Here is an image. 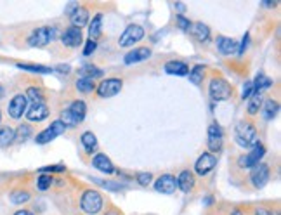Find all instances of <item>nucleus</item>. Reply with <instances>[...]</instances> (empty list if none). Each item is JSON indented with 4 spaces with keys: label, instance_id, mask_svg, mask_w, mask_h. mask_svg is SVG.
Listing matches in <instances>:
<instances>
[{
    "label": "nucleus",
    "instance_id": "obj_1",
    "mask_svg": "<svg viewBox=\"0 0 281 215\" xmlns=\"http://www.w3.org/2000/svg\"><path fill=\"white\" fill-rule=\"evenodd\" d=\"M235 137H236V142L243 148H253L255 144H259L257 129L252 124H248V122H240V124L236 125Z\"/></svg>",
    "mask_w": 281,
    "mask_h": 215
},
{
    "label": "nucleus",
    "instance_id": "obj_2",
    "mask_svg": "<svg viewBox=\"0 0 281 215\" xmlns=\"http://www.w3.org/2000/svg\"><path fill=\"white\" fill-rule=\"evenodd\" d=\"M80 208L87 215H96L103 210V198L98 191H85L80 201Z\"/></svg>",
    "mask_w": 281,
    "mask_h": 215
},
{
    "label": "nucleus",
    "instance_id": "obj_3",
    "mask_svg": "<svg viewBox=\"0 0 281 215\" xmlns=\"http://www.w3.org/2000/svg\"><path fill=\"white\" fill-rule=\"evenodd\" d=\"M208 94L214 101L221 103V101H227L231 98L232 89H231L229 83H227L226 80H222V78H212L210 87H208Z\"/></svg>",
    "mask_w": 281,
    "mask_h": 215
},
{
    "label": "nucleus",
    "instance_id": "obj_4",
    "mask_svg": "<svg viewBox=\"0 0 281 215\" xmlns=\"http://www.w3.org/2000/svg\"><path fill=\"white\" fill-rule=\"evenodd\" d=\"M54 37H56V28H52V26H42V28H37L30 35L28 43L32 47H43L54 40Z\"/></svg>",
    "mask_w": 281,
    "mask_h": 215
},
{
    "label": "nucleus",
    "instance_id": "obj_5",
    "mask_svg": "<svg viewBox=\"0 0 281 215\" xmlns=\"http://www.w3.org/2000/svg\"><path fill=\"white\" fill-rule=\"evenodd\" d=\"M143 37H144L143 26L130 25V26H127L125 32L120 35V40H118V43H120V47H130V45H134L135 42H139Z\"/></svg>",
    "mask_w": 281,
    "mask_h": 215
},
{
    "label": "nucleus",
    "instance_id": "obj_6",
    "mask_svg": "<svg viewBox=\"0 0 281 215\" xmlns=\"http://www.w3.org/2000/svg\"><path fill=\"white\" fill-rule=\"evenodd\" d=\"M122 90V80L120 78H108V80L101 82L99 87H98V94L99 98H113L116 95L118 92Z\"/></svg>",
    "mask_w": 281,
    "mask_h": 215
},
{
    "label": "nucleus",
    "instance_id": "obj_7",
    "mask_svg": "<svg viewBox=\"0 0 281 215\" xmlns=\"http://www.w3.org/2000/svg\"><path fill=\"white\" fill-rule=\"evenodd\" d=\"M64 130H66V127H64L63 124H61L59 120H56L54 124H52L51 127H47L43 132H40L37 135V141L38 144H45V142H51L52 139H56L58 135H61V134H64Z\"/></svg>",
    "mask_w": 281,
    "mask_h": 215
},
{
    "label": "nucleus",
    "instance_id": "obj_8",
    "mask_svg": "<svg viewBox=\"0 0 281 215\" xmlns=\"http://www.w3.org/2000/svg\"><path fill=\"white\" fill-rule=\"evenodd\" d=\"M250 181L255 187H264L269 181V166L266 163H259L257 166H253L252 174H250Z\"/></svg>",
    "mask_w": 281,
    "mask_h": 215
},
{
    "label": "nucleus",
    "instance_id": "obj_9",
    "mask_svg": "<svg viewBox=\"0 0 281 215\" xmlns=\"http://www.w3.org/2000/svg\"><path fill=\"white\" fill-rule=\"evenodd\" d=\"M222 141H224V134L221 125L212 124L208 127V149L212 153H219L222 148Z\"/></svg>",
    "mask_w": 281,
    "mask_h": 215
},
{
    "label": "nucleus",
    "instance_id": "obj_10",
    "mask_svg": "<svg viewBox=\"0 0 281 215\" xmlns=\"http://www.w3.org/2000/svg\"><path fill=\"white\" fill-rule=\"evenodd\" d=\"M26 103H28L26 95L23 94L14 95L11 103H9V116L14 118V120H19V118L26 113Z\"/></svg>",
    "mask_w": 281,
    "mask_h": 215
},
{
    "label": "nucleus",
    "instance_id": "obj_11",
    "mask_svg": "<svg viewBox=\"0 0 281 215\" xmlns=\"http://www.w3.org/2000/svg\"><path fill=\"white\" fill-rule=\"evenodd\" d=\"M264 155H266V148L262 146V144H255L247 156L241 158V163H243L245 169H253V166H257L259 163H261V160L264 158Z\"/></svg>",
    "mask_w": 281,
    "mask_h": 215
},
{
    "label": "nucleus",
    "instance_id": "obj_12",
    "mask_svg": "<svg viewBox=\"0 0 281 215\" xmlns=\"http://www.w3.org/2000/svg\"><path fill=\"white\" fill-rule=\"evenodd\" d=\"M155 189L158 193H161V195H172V193H175V189H177V179L169 174L161 175L155 182Z\"/></svg>",
    "mask_w": 281,
    "mask_h": 215
},
{
    "label": "nucleus",
    "instance_id": "obj_13",
    "mask_svg": "<svg viewBox=\"0 0 281 215\" xmlns=\"http://www.w3.org/2000/svg\"><path fill=\"white\" fill-rule=\"evenodd\" d=\"M215 165H217V160H215L214 155H210V153H203L198 160H196V165H195V170L198 175H207L210 174L212 170L215 169Z\"/></svg>",
    "mask_w": 281,
    "mask_h": 215
},
{
    "label": "nucleus",
    "instance_id": "obj_14",
    "mask_svg": "<svg viewBox=\"0 0 281 215\" xmlns=\"http://www.w3.org/2000/svg\"><path fill=\"white\" fill-rule=\"evenodd\" d=\"M49 116V108H47L45 103H38V104H32L28 109H26V118L30 122H42Z\"/></svg>",
    "mask_w": 281,
    "mask_h": 215
},
{
    "label": "nucleus",
    "instance_id": "obj_15",
    "mask_svg": "<svg viewBox=\"0 0 281 215\" xmlns=\"http://www.w3.org/2000/svg\"><path fill=\"white\" fill-rule=\"evenodd\" d=\"M61 42L66 47H78L82 43V30L75 28V26L64 30V33L61 35Z\"/></svg>",
    "mask_w": 281,
    "mask_h": 215
},
{
    "label": "nucleus",
    "instance_id": "obj_16",
    "mask_svg": "<svg viewBox=\"0 0 281 215\" xmlns=\"http://www.w3.org/2000/svg\"><path fill=\"white\" fill-rule=\"evenodd\" d=\"M149 58H151V51H149L148 47H139V49L130 51L124 58V61H125V64H135V63H140V61H146Z\"/></svg>",
    "mask_w": 281,
    "mask_h": 215
},
{
    "label": "nucleus",
    "instance_id": "obj_17",
    "mask_svg": "<svg viewBox=\"0 0 281 215\" xmlns=\"http://www.w3.org/2000/svg\"><path fill=\"white\" fill-rule=\"evenodd\" d=\"M69 19H72V25L75 28L82 30L83 26L89 23V11H87L85 7H77L72 14H69Z\"/></svg>",
    "mask_w": 281,
    "mask_h": 215
},
{
    "label": "nucleus",
    "instance_id": "obj_18",
    "mask_svg": "<svg viewBox=\"0 0 281 215\" xmlns=\"http://www.w3.org/2000/svg\"><path fill=\"white\" fill-rule=\"evenodd\" d=\"M177 187L182 193H190L195 187V175H193V172H190V170L181 172V175L177 177Z\"/></svg>",
    "mask_w": 281,
    "mask_h": 215
},
{
    "label": "nucleus",
    "instance_id": "obj_19",
    "mask_svg": "<svg viewBox=\"0 0 281 215\" xmlns=\"http://www.w3.org/2000/svg\"><path fill=\"white\" fill-rule=\"evenodd\" d=\"M217 49L222 52V54L229 56L232 54V52H236V49H238V42L232 40V38L229 37H217Z\"/></svg>",
    "mask_w": 281,
    "mask_h": 215
},
{
    "label": "nucleus",
    "instance_id": "obj_20",
    "mask_svg": "<svg viewBox=\"0 0 281 215\" xmlns=\"http://www.w3.org/2000/svg\"><path fill=\"white\" fill-rule=\"evenodd\" d=\"M92 165H94L98 170H101V172H104V174H113V172H115V166H113V163L109 161V158L106 155H101V153L94 156V160H92Z\"/></svg>",
    "mask_w": 281,
    "mask_h": 215
},
{
    "label": "nucleus",
    "instance_id": "obj_21",
    "mask_svg": "<svg viewBox=\"0 0 281 215\" xmlns=\"http://www.w3.org/2000/svg\"><path fill=\"white\" fill-rule=\"evenodd\" d=\"M68 111L72 113V116L75 118V122H77V125L80 124V122L85 118V113H87V106L83 101H73L72 104H69Z\"/></svg>",
    "mask_w": 281,
    "mask_h": 215
},
{
    "label": "nucleus",
    "instance_id": "obj_22",
    "mask_svg": "<svg viewBox=\"0 0 281 215\" xmlns=\"http://www.w3.org/2000/svg\"><path fill=\"white\" fill-rule=\"evenodd\" d=\"M165 71L169 75H179V77H182V75L190 73V68H188V64L182 63V61H169V63L165 64Z\"/></svg>",
    "mask_w": 281,
    "mask_h": 215
},
{
    "label": "nucleus",
    "instance_id": "obj_23",
    "mask_svg": "<svg viewBox=\"0 0 281 215\" xmlns=\"http://www.w3.org/2000/svg\"><path fill=\"white\" fill-rule=\"evenodd\" d=\"M190 30H191V33H193V37H195L198 42H207V40H208L210 30H208L207 25H203V23H195V25H191Z\"/></svg>",
    "mask_w": 281,
    "mask_h": 215
},
{
    "label": "nucleus",
    "instance_id": "obj_24",
    "mask_svg": "<svg viewBox=\"0 0 281 215\" xmlns=\"http://www.w3.org/2000/svg\"><path fill=\"white\" fill-rule=\"evenodd\" d=\"M252 85H253V94H261L262 90L269 89V87L273 85V80L267 78L264 73H259L255 77V82H253Z\"/></svg>",
    "mask_w": 281,
    "mask_h": 215
},
{
    "label": "nucleus",
    "instance_id": "obj_25",
    "mask_svg": "<svg viewBox=\"0 0 281 215\" xmlns=\"http://www.w3.org/2000/svg\"><path fill=\"white\" fill-rule=\"evenodd\" d=\"M82 144L87 153H94L96 149H98V139H96V135L92 132L82 134Z\"/></svg>",
    "mask_w": 281,
    "mask_h": 215
},
{
    "label": "nucleus",
    "instance_id": "obj_26",
    "mask_svg": "<svg viewBox=\"0 0 281 215\" xmlns=\"http://www.w3.org/2000/svg\"><path fill=\"white\" fill-rule=\"evenodd\" d=\"M14 142V130L11 127L0 129V148H7Z\"/></svg>",
    "mask_w": 281,
    "mask_h": 215
},
{
    "label": "nucleus",
    "instance_id": "obj_27",
    "mask_svg": "<svg viewBox=\"0 0 281 215\" xmlns=\"http://www.w3.org/2000/svg\"><path fill=\"white\" fill-rule=\"evenodd\" d=\"M101 25H103V14H96V17L92 19V23L89 26L90 40H96V38L101 35Z\"/></svg>",
    "mask_w": 281,
    "mask_h": 215
},
{
    "label": "nucleus",
    "instance_id": "obj_28",
    "mask_svg": "<svg viewBox=\"0 0 281 215\" xmlns=\"http://www.w3.org/2000/svg\"><path fill=\"white\" fill-rule=\"evenodd\" d=\"M278 103H276V101H273V99H269V101H266L264 103V109H262V111H264V118L266 120H273V118L278 115Z\"/></svg>",
    "mask_w": 281,
    "mask_h": 215
},
{
    "label": "nucleus",
    "instance_id": "obj_29",
    "mask_svg": "<svg viewBox=\"0 0 281 215\" xmlns=\"http://www.w3.org/2000/svg\"><path fill=\"white\" fill-rule=\"evenodd\" d=\"M26 99L32 101V104H38V103H43V92L40 89H37V87H30L28 90H26Z\"/></svg>",
    "mask_w": 281,
    "mask_h": 215
},
{
    "label": "nucleus",
    "instance_id": "obj_30",
    "mask_svg": "<svg viewBox=\"0 0 281 215\" xmlns=\"http://www.w3.org/2000/svg\"><path fill=\"white\" fill-rule=\"evenodd\" d=\"M80 75H82V78H89V80H94V78L101 77V75H103V71H101L99 68L92 66V64H87V66H83L80 69Z\"/></svg>",
    "mask_w": 281,
    "mask_h": 215
},
{
    "label": "nucleus",
    "instance_id": "obj_31",
    "mask_svg": "<svg viewBox=\"0 0 281 215\" xmlns=\"http://www.w3.org/2000/svg\"><path fill=\"white\" fill-rule=\"evenodd\" d=\"M30 135H32V127L23 124V125L17 127V130L14 132V139L17 142H23V141H26V139L30 137Z\"/></svg>",
    "mask_w": 281,
    "mask_h": 215
},
{
    "label": "nucleus",
    "instance_id": "obj_32",
    "mask_svg": "<svg viewBox=\"0 0 281 215\" xmlns=\"http://www.w3.org/2000/svg\"><path fill=\"white\" fill-rule=\"evenodd\" d=\"M261 106H262L261 94H253L252 98H250V103H248V115H257Z\"/></svg>",
    "mask_w": 281,
    "mask_h": 215
},
{
    "label": "nucleus",
    "instance_id": "obj_33",
    "mask_svg": "<svg viewBox=\"0 0 281 215\" xmlns=\"http://www.w3.org/2000/svg\"><path fill=\"white\" fill-rule=\"evenodd\" d=\"M77 89L80 90V92H92L96 89V83H94V80H89V78H78L77 80Z\"/></svg>",
    "mask_w": 281,
    "mask_h": 215
},
{
    "label": "nucleus",
    "instance_id": "obj_34",
    "mask_svg": "<svg viewBox=\"0 0 281 215\" xmlns=\"http://www.w3.org/2000/svg\"><path fill=\"white\" fill-rule=\"evenodd\" d=\"M96 184H99L101 187H104V189H109V191H122L124 189V184L120 182H111V181H101V179H92Z\"/></svg>",
    "mask_w": 281,
    "mask_h": 215
},
{
    "label": "nucleus",
    "instance_id": "obj_35",
    "mask_svg": "<svg viewBox=\"0 0 281 215\" xmlns=\"http://www.w3.org/2000/svg\"><path fill=\"white\" fill-rule=\"evenodd\" d=\"M17 68L26 69V71H32V73H52L54 69L47 68V66H40V64H17Z\"/></svg>",
    "mask_w": 281,
    "mask_h": 215
},
{
    "label": "nucleus",
    "instance_id": "obj_36",
    "mask_svg": "<svg viewBox=\"0 0 281 215\" xmlns=\"http://www.w3.org/2000/svg\"><path fill=\"white\" fill-rule=\"evenodd\" d=\"M30 200V193L28 191H23V189H17L11 195V201L16 205H21V203H26Z\"/></svg>",
    "mask_w": 281,
    "mask_h": 215
},
{
    "label": "nucleus",
    "instance_id": "obj_37",
    "mask_svg": "<svg viewBox=\"0 0 281 215\" xmlns=\"http://www.w3.org/2000/svg\"><path fill=\"white\" fill-rule=\"evenodd\" d=\"M203 75H205V68L203 66H195L190 71V80L195 83V85H200L201 80H203Z\"/></svg>",
    "mask_w": 281,
    "mask_h": 215
},
{
    "label": "nucleus",
    "instance_id": "obj_38",
    "mask_svg": "<svg viewBox=\"0 0 281 215\" xmlns=\"http://www.w3.org/2000/svg\"><path fill=\"white\" fill-rule=\"evenodd\" d=\"M52 181H54V179L51 177V175H40V177H38V181H37V187L40 191H45V189H49V187L52 186Z\"/></svg>",
    "mask_w": 281,
    "mask_h": 215
},
{
    "label": "nucleus",
    "instance_id": "obj_39",
    "mask_svg": "<svg viewBox=\"0 0 281 215\" xmlns=\"http://www.w3.org/2000/svg\"><path fill=\"white\" fill-rule=\"evenodd\" d=\"M137 182L140 184V186H148L149 182H151V179H153V175L149 174V172H140V174H137Z\"/></svg>",
    "mask_w": 281,
    "mask_h": 215
},
{
    "label": "nucleus",
    "instance_id": "obj_40",
    "mask_svg": "<svg viewBox=\"0 0 281 215\" xmlns=\"http://www.w3.org/2000/svg\"><path fill=\"white\" fill-rule=\"evenodd\" d=\"M248 42H250V35H248V33H245V35H243V38H241L240 47H238V49H236V52H238V56H243V54H245V51H247V47H248Z\"/></svg>",
    "mask_w": 281,
    "mask_h": 215
},
{
    "label": "nucleus",
    "instance_id": "obj_41",
    "mask_svg": "<svg viewBox=\"0 0 281 215\" xmlns=\"http://www.w3.org/2000/svg\"><path fill=\"white\" fill-rule=\"evenodd\" d=\"M177 25H179V28H181V30H184V32H188V30H190L191 28V21L190 19H186V17H184L182 14H179L177 16Z\"/></svg>",
    "mask_w": 281,
    "mask_h": 215
},
{
    "label": "nucleus",
    "instance_id": "obj_42",
    "mask_svg": "<svg viewBox=\"0 0 281 215\" xmlns=\"http://www.w3.org/2000/svg\"><path fill=\"white\" fill-rule=\"evenodd\" d=\"M252 95H253V85H252V82H247L245 83V87H243V92H241V98L250 99Z\"/></svg>",
    "mask_w": 281,
    "mask_h": 215
},
{
    "label": "nucleus",
    "instance_id": "obj_43",
    "mask_svg": "<svg viewBox=\"0 0 281 215\" xmlns=\"http://www.w3.org/2000/svg\"><path fill=\"white\" fill-rule=\"evenodd\" d=\"M96 47H98V42H96V40H89V42H85V49H83V56H90V54H94Z\"/></svg>",
    "mask_w": 281,
    "mask_h": 215
},
{
    "label": "nucleus",
    "instance_id": "obj_44",
    "mask_svg": "<svg viewBox=\"0 0 281 215\" xmlns=\"http://www.w3.org/2000/svg\"><path fill=\"white\" fill-rule=\"evenodd\" d=\"M64 166L61 165H54V166H45V169H42V172H63Z\"/></svg>",
    "mask_w": 281,
    "mask_h": 215
},
{
    "label": "nucleus",
    "instance_id": "obj_45",
    "mask_svg": "<svg viewBox=\"0 0 281 215\" xmlns=\"http://www.w3.org/2000/svg\"><path fill=\"white\" fill-rule=\"evenodd\" d=\"M58 71H61V73H69V66H68V64H66V66L59 64V66H58Z\"/></svg>",
    "mask_w": 281,
    "mask_h": 215
},
{
    "label": "nucleus",
    "instance_id": "obj_46",
    "mask_svg": "<svg viewBox=\"0 0 281 215\" xmlns=\"http://www.w3.org/2000/svg\"><path fill=\"white\" fill-rule=\"evenodd\" d=\"M14 215H33L32 212H28V210H17Z\"/></svg>",
    "mask_w": 281,
    "mask_h": 215
},
{
    "label": "nucleus",
    "instance_id": "obj_47",
    "mask_svg": "<svg viewBox=\"0 0 281 215\" xmlns=\"http://www.w3.org/2000/svg\"><path fill=\"white\" fill-rule=\"evenodd\" d=\"M175 7H177V9H179V11H182V12H184V11H186V7H184V6H182V4H175Z\"/></svg>",
    "mask_w": 281,
    "mask_h": 215
},
{
    "label": "nucleus",
    "instance_id": "obj_48",
    "mask_svg": "<svg viewBox=\"0 0 281 215\" xmlns=\"http://www.w3.org/2000/svg\"><path fill=\"white\" fill-rule=\"evenodd\" d=\"M257 215H273V213H269V212H264V210H257Z\"/></svg>",
    "mask_w": 281,
    "mask_h": 215
},
{
    "label": "nucleus",
    "instance_id": "obj_49",
    "mask_svg": "<svg viewBox=\"0 0 281 215\" xmlns=\"http://www.w3.org/2000/svg\"><path fill=\"white\" fill-rule=\"evenodd\" d=\"M2 98H4V87L0 85V99H2Z\"/></svg>",
    "mask_w": 281,
    "mask_h": 215
},
{
    "label": "nucleus",
    "instance_id": "obj_50",
    "mask_svg": "<svg viewBox=\"0 0 281 215\" xmlns=\"http://www.w3.org/2000/svg\"><path fill=\"white\" fill-rule=\"evenodd\" d=\"M106 215H120V213H118V212H115V210H111V212H108Z\"/></svg>",
    "mask_w": 281,
    "mask_h": 215
},
{
    "label": "nucleus",
    "instance_id": "obj_51",
    "mask_svg": "<svg viewBox=\"0 0 281 215\" xmlns=\"http://www.w3.org/2000/svg\"><path fill=\"white\" fill-rule=\"evenodd\" d=\"M0 120H2V113H0Z\"/></svg>",
    "mask_w": 281,
    "mask_h": 215
}]
</instances>
